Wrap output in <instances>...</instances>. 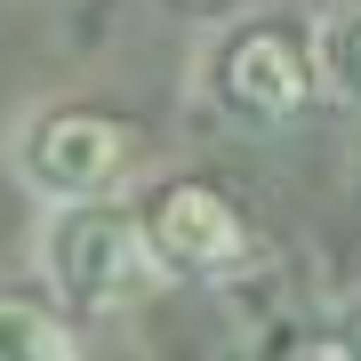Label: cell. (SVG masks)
<instances>
[{
    "mask_svg": "<svg viewBox=\"0 0 361 361\" xmlns=\"http://www.w3.org/2000/svg\"><path fill=\"white\" fill-rule=\"evenodd\" d=\"M129 129L113 113H89V104H56V113H32L25 137H16V177L32 185L40 201L80 209L104 201L121 177H129Z\"/></svg>",
    "mask_w": 361,
    "mask_h": 361,
    "instance_id": "3957f363",
    "label": "cell"
},
{
    "mask_svg": "<svg viewBox=\"0 0 361 361\" xmlns=\"http://www.w3.org/2000/svg\"><path fill=\"white\" fill-rule=\"evenodd\" d=\"M329 361H361V313H353L345 329H337V345H329Z\"/></svg>",
    "mask_w": 361,
    "mask_h": 361,
    "instance_id": "52a82bcc",
    "label": "cell"
},
{
    "mask_svg": "<svg viewBox=\"0 0 361 361\" xmlns=\"http://www.w3.org/2000/svg\"><path fill=\"white\" fill-rule=\"evenodd\" d=\"M313 49H322V80H329L345 104H361V8H353V16H337V25L313 40Z\"/></svg>",
    "mask_w": 361,
    "mask_h": 361,
    "instance_id": "8992f818",
    "label": "cell"
},
{
    "mask_svg": "<svg viewBox=\"0 0 361 361\" xmlns=\"http://www.w3.org/2000/svg\"><path fill=\"white\" fill-rule=\"evenodd\" d=\"M0 361H80L73 322L49 305V297L0 289Z\"/></svg>",
    "mask_w": 361,
    "mask_h": 361,
    "instance_id": "5b68a950",
    "label": "cell"
},
{
    "mask_svg": "<svg viewBox=\"0 0 361 361\" xmlns=\"http://www.w3.org/2000/svg\"><path fill=\"white\" fill-rule=\"evenodd\" d=\"M49 281L65 305L80 313H113V305H129V297L153 281V249H145V217H121V209H104V201H80V209H56V225H49Z\"/></svg>",
    "mask_w": 361,
    "mask_h": 361,
    "instance_id": "7a4b0ae2",
    "label": "cell"
},
{
    "mask_svg": "<svg viewBox=\"0 0 361 361\" xmlns=\"http://www.w3.org/2000/svg\"><path fill=\"white\" fill-rule=\"evenodd\" d=\"M145 249H153L161 273H185V281H217L249 257V233H241V209H233L217 185L185 177L145 209Z\"/></svg>",
    "mask_w": 361,
    "mask_h": 361,
    "instance_id": "277c9868",
    "label": "cell"
},
{
    "mask_svg": "<svg viewBox=\"0 0 361 361\" xmlns=\"http://www.w3.org/2000/svg\"><path fill=\"white\" fill-rule=\"evenodd\" d=\"M209 104L225 121H249V129H273V121L305 113L313 80H322V49H313L297 25L281 16H257V25H233L217 49H209Z\"/></svg>",
    "mask_w": 361,
    "mask_h": 361,
    "instance_id": "6da1fadb",
    "label": "cell"
}]
</instances>
